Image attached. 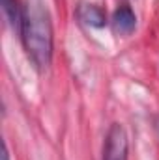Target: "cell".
Wrapping results in <instances>:
<instances>
[{
    "mask_svg": "<svg viewBox=\"0 0 159 160\" xmlns=\"http://www.w3.org/2000/svg\"><path fill=\"white\" fill-rule=\"evenodd\" d=\"M21 38L32 62L40 69L49 67L52 58V26L43 0L26 2L21 19Z\"/></svg>",
    "mask_w": 159,
    "mask_h": 160,
    "instance_id": "1",
    "label": "cell"
},
{
    "mask_svg": "<svg viewBox=\"0 0 159 160\" xmlns=\"http://www.w3.org/2000/svg\"><path fill=\"white\" fill-rule=\"evenodd\" d=\"M103 160H127V134L123 127L112 123L105 140Z\"/></svg>",
    "mask_w": 159,
    "mask_h": 160,
    "instance_id": "2",
    "label": "cell"
},
{
    "mask_svg": "<svg viewBox=\"0 0 159 160\" xmlns=\"http://www.w3.org/2000/svg\"><path fill=\"white\" fill-rule=\"evenodd\" d=\"M135 24H137L135 13H133L127 6H122L120 9L114 11L112 26H114V32H116V34H120V36H129V34L135 30Z\"/></svg>",
    "mask_w": 159,
    "mask_h": 160,
    "instance_id": "3",
    "label": "cell"
},
{
    "mask_svg": "<svg viewBox=\"0 0 159 160\" xmlns=\"http://www.w3.org/2000/svg\"><path fill=\"white\" fill-rule=\"evenodd\" d=\"M80 19H82L86 24L94 26V28H101V26H105V22H107L105 13H103L97 6H82V8H80Z\"/></svg>",
    "mask_w": 159,
    "mask_h": 160,
    "instance_id": "4",
    "label": "cell"
},
{
    "mask_svg": "<svg viewBox=\"0 0 159 160\" xmlns=\"http://www.w3.org/2000/svg\"><path fill=\"white\" fill-rule=\"evenodd\" d=\"M2 11L8 19V22L15 28L19 26L21 28V19H23V11H19V6H17V0H2Z\"/></svg>",
    "mask_w": 159,
    "mask_h": 160,
    "instance_id": "5",
    "label": "cell"
},
{
    "mask_svg": "<svg viewBox=\"0 0 159 160\" xmlns=\"http://www.w3.org/2000/svg\"><path fill=\"white\" fill-rule=\"evenodd\" d=\"M2 160H9V153H8V145L4 142V151H2Z\"/></svg>",
    "mask_w": 159,
    "mask_h": 160,
    "instance_id": "6",
    "label": "cell"
},
{
    "mask_svg": "<svg viewBox=\"0 0 159 160\" xmlns=\"http://www.w3.org/2000/svg\"><path fill=\"white\" fill-rule=\"evenodd\" d=\"M156 132H157V136H159V118L156 119Z\"/></svg>",
    "mask_w": 159,
    "mask_h": 160,
    "instance_id": "7",
    "label": "cell"
}]
</instances>
